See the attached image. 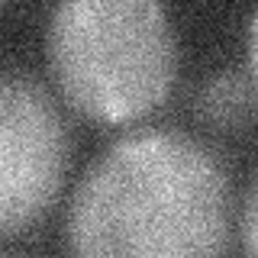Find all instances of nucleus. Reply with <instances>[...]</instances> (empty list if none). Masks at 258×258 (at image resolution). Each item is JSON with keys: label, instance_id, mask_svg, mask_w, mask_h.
Wrapping results in <instances>:
<instances>
[{"label": "nucleus", "instance_id": "obj_1", "mask_svg": "<svg viewBox=\"0 0 258 258\" xmlns=\"http://www.w3.org/2000/svg\"><path fill=\"white\" fill-rule=\"evenodd\" d=\"M64 239L81 258L223 255L229 248L226 174L181 133H129L81 177Z\"/></svg>", "mask_w": 258, "mask_h": 258}, {"label": "nucleus", "instance_id": "obj_2", "mask_svg": "<svg viewBox=\"0 0 258 258\" xmlns=\"http://www.w3.org/2000/svg\"><path fill=\"white\" fill-rule=\"evenodd\" d=\"M45 55L61 97L97 123L139 119L174 84V39L161 0H58Z\"/></svg>", "mask_w": 258, "mask_h": 258}, {"label": "nucleus", "instance_id": "obj_3", "mask_svg": "<svg viewBox=\"0 0 258 258\" xmlns=\"http://www.w3.org/2000/svg\"><path fill=\"white\" fill-rule=\"evenodd\" d=\"M64 174V129L52 100L26 75L0 81V236L32 229Z\"/></svg>", "mask_w": 258, "mask_h": 258}, {"label": "nucleus", "instance_id": "obj_4", "mask_svg": "<svg viewBox=\"0 0 258 258\" xmlns=\"http://www.w3.org/2000/svg\"><path fill=\"white\" fill-rule=\"evenodd\" d=\"M248 110V87L239 75H216L197 94V113L213 126H236Z\"/></svg>", "mask_w": 258, "mask_h": 258}, {"label": "nucleus", "instance_id": "obj_5", "mask_svg": "<svg viewBox=\"0 0 258 258\" xmlns=\"http://www.w3.org/2000/svg\"><path fill=\"white\" fill-rule=\"evenodd\" d=\"M242 242H245V252L258 258V181L242 210Z\"/></svg>", "mask_w": 258, "mask_h": 258}, {"label": "nucleus", "instance_id": "obj_6", "mask_svg": "<svg viewBox=\"0 0 258 258\" xmlns=\"http://www.w3.org/2000/svg\"><path fill=\"white\" fill-rule=\"evenodd\" d=\"M248 75H252V84L258 91V10L252 16V26H248Z\"/></svg>", "mask_w": 258, "mask_h": 258}, {"label": "nucleus", "instance_id": "obj_7", "mask_svg": "<svg viewBox=\"0 0 258 258\" xmlns=\"http://www.w3.org/2000/svg\"><path fill=\"white\" fill-rule=\"evenodd\" d=\"M4 4H10V0H4Z\"/></svg>", "mask_w": 258, "mask_h": 258}]
</instances>
